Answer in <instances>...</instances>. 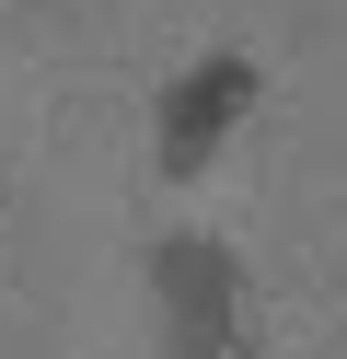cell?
<instances>
[{
    "instance_id": "obj_1",
    "label": "cell",
    "mask_w": 347,
    "mask_h": 359,
    "mask_svg": "<svg viewBox=\"0 0 347 359\" xmlns=\"http://www.w3.org/2000/svg\"><path fill=\"white\" fill-rule=\"evenodd\" d=\"M151 290H162V359H254L231 243H208V232H162V243H151Z\"/></svg>"
},
{
    "instance_id": "obj_2",
    "label": "cell",
    "mask_w": 347,
    "mask_h": 359,
    "mask_svg": "<svg viewBox=\"0 0 347 359\" xmlns=\"http://www.w3.org/2000/svg\"><path fill=\"white\" fill-rule=\"evenodd\" d=\"M243 116H254V58H243V47H208L197 70L162 93V128H151L162 174H197V163H208V151H220Z\"/></svg>"
}]
</instances>
